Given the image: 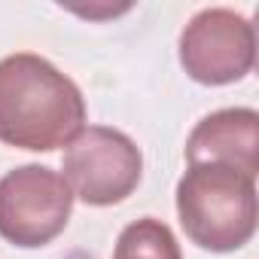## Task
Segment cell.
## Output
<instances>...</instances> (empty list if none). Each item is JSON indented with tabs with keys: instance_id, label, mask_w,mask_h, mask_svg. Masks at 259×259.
<instances>
[{
	"instance_id": "1",
	"label": "cell",
	"mask_w": 259,
	"mask_h": 259,
	"mask_svg": "<svg viewBox=\"0 0 259 259\" xmlns=\"http://www.w3.org/2000/svg\"><path fill=\"white\" fill-rule=\"evenodd\" d=\"M79 85L49 58L16 52L0 58V144L52 153L85 128Z\"/></svg>"
},
{
	"instance_id": "2",
	"label": "cell",
	"mask_w": 259,
	"mask_h": 259,
	"mask_svg": "<svg viewBox=\"0 0 259 259\" xmlns=\"http://www.w3.org/2000/svg\"><path fill=\"white\" fill-rule=\"evenodd\" d=\"M174 204L186 238L204 253H235L256 235V177L229 165L192 162L177 180Z\"/></svg>"
},
{
	"instance_id": "3",
	"label": "cell",
	"mask_w": 259,
	"mask_h": 259,
	"mask_svg": "<svg viewBox=\"0 0 259 259\" xmlns=\"http://www.w3.org/2000/svg\"><path fill=\"white\" fill-rule=\"evenodd\" d=\"M61 177L82 204L113 207L141 186L144 153L119 128L85 125L64 150Z\"/></svg>"
},
{
	"instance_id": "4",
	"label": "cell",
	"mask_w": 259,
	"mask_h": 259,
	"mask_svg": "<svg viewBox=\"0 0 259 259\" xmlns=\"http://www.w3.org/2000/svg\"><path fill=\"white\" fill-rule=\"evenodd\" d=\"M73 192L49 165H19L0 177V238L22 250L52 244L70 223Z\"/></svg>"
},
{
	"instance_id": "5",
	"label": "cell",
	"mask_w": 259,
	"mask_h": 259,
	"mask_svg": "<svg viewBox=\"0 0 259 259\" xmlns=\"http://www.w3.org/2000/svg\"><path fill=\"white\" fill-rule=\"evenodd\" d=\"M177 55L198 85H232L256 64V31L247 16L229 7H207L180 31Z\"/></svg>"
},
{
	"instance_id": "6",
	"label": "cell",
	"mask_w": 259,
	"mask_h": 259,
	"mask_svg": "<svg viewBox=\"0 0 259 259\" xmlns=\"http://www.w3.org/2000/svg\"><path fill=\"white\" fill-rule=\"evenodd\" d=\"M186 162L229 165L247 177L259 171V113L253 107H223L195 122L186 138Z\"/></svg>"
},
{
	"instance_id": "7",
	"label": "cell",
	"mask_w": 259,
	"mask_h": 259,
	"mask_svg": "<svg viewBox=\"0 0 259 259\" xmlns=\"http://www.w3.org/2000/svg\"><path fill=\"white\" fill-rule=\"evenodd\" d=\"M113 259H183V253L168 223L141 217L119 232Z\"/></svg>"
}]
</instances>
